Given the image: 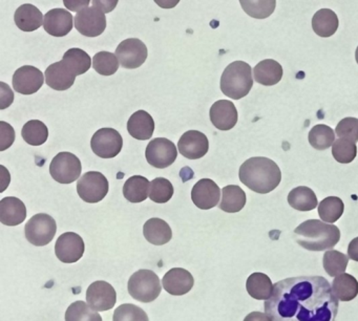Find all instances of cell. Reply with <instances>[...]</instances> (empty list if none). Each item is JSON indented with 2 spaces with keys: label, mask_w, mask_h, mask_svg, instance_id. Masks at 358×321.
Instances as JSON below:
<instances>
[{
  "label": "cell",
  "mask_w": 358,
  "mask_h": 321,
  "mask_svg": "<svg viewBox=\"0 0 358 321\" xmlns=\"http://www.w3.org/2000/svg\"><path fill=\"white\" fill-rule=\"evenodd\" d=\"M339 302L332 285L322 276H297L274 285L264 304L271 321H335Z\"/></svg>",
  "instance_id": "6da1fadb"
},
{
  "label": "cell",
  "mask_w": 358,
  "mask_h": 321,
  "mask_svg": "<svg viewBox=\"0 0 358 321\" xmlns=\"http://www.w3.org/2000/svg\"><path fill=\"white\" fill-rule=\"evenodd\" d=\"M238 178L250 190L266 194L280 185L282 171L278 164L268 157H250L241 166Z\"/></svg>",
  "instance_id": "7a4b0ae2"
},
{
  "label": "cell",
  "mask_w": 358,
  "mask_h": 321,
  "mask_svg": "<svg viewBox=\"0 0 358 321\" xmlns=\"http://www.w3.org/2000/svg\"><path fill=\"white\" fill-rule=\"evenodd\" d=\"M295 241L309 251L332 249L341 239V230L322 220H308L294 230Z\"/></svg>",
  "instance_id": "3957f363"
},
{
  "label": "cell",
  "mask_w": 358,
  "mask_h": 321,
  "mask_svg": "<svg viewBox=\"0 0 358 321\" xmlns=\"http://www.w3.org/2000/svg\"><path fill=\"white\" fill-rule=\"evenodd\" d=\"M252 86V69L244 61L230 63L222 73V92L234 100H240L246 97Z\"/></svg>",
  "instance_id": "277c9868"
},
{
  "label": "cell",
  "mask_w": 358,
  "mask_h": 321,
  "mask_svg": "<svg viewBox=\"0 0 358 321\" xmlns=\"http://www.w3.org/2000/svg\"><path fill=\"white\" fill-rule=\"evenodd\" d=\"M129 293L134 299L150 304L160 296L162 287L158 275L152 270H139L129 280Z\"/></svg>",
  "instance_id": "5b68a950"
},
{
  "label": "cell",
  "mask_w": 358,
  "mask_h": 321,
  "mask_svg": "<svg viewBox=\"0 0 358 321\" xmlns=\"http://www.w3.org/2000/svg\"><path fill=\"white\" fill-rule=\"evenodd\" d=\"M57 232L56 220L49 214L38 213L32 216L24 227V235L29 243L37 247L49 245Z\"/></svg>",
  "instance_id": "8992f818"
},
{
  "label": "cell",
  "mask_w": 358,
  "mask_h": 321,
  "mask_svg": "<svg viewBox=\"0 0 358 321\" xmlns=\"http://www.w3.org/2000/svg\"><path fill=\"white\" fill-rule=\"evenodd\" d=\"M83 165L74 153L59 152L50 165V173L60 184H72L80 178Z\"/></svg>",
  "instance_id": "52a82bcc"
},
{
  "label": "cell",
  "mask_w": 358,
  "mask_h": 321,
  "mask_svg": "<svg viewBox=\"0 0 358 321\" xmlns=\"http://www.w3.org/2000/svg\"><path fill=\"white\" fill-rule=\"evenodd\" d=\"M108 178L98 171H90L83 174L77 183V192L81 199L90 204L99 203L108 195Z\"/></svg>",
  "instance_id": "ba28073f"
},
{
  "label": "cell",
  "mask_w": 358,
  "mask_h": 321,
  "mask_svg": "<svg viewBox=\"0 0 358 321\" xmlns=\"http://www.w3.org/2000/svg\"><path fill=\"white\" fill-rule=\"evenodd\" d=\"M75 27L85 37H97L106 29V13L97 4L83 8L74 18Z\"/></svg>",
  "instance_id": "9c48e42d"
},
{
  "label": "cell",
  "mask_w": 358,
  "mask_h": 321,
  "mask_svg": "<svg viewBox=\"0 0 358 321\" xmlns=\"http://www.w3.org/2000/svg\"><path fill=\"white\" fill-rule=\"evenodd\" d=\"M91 147L98 157L113 159L122 150L123 138L120 132L114 128H101L92 136Z\"/></svg>",
  "instance_id": "30bf717a"
},
{
  "label": "cell",
  "mask_w": 358,
  "mask_h": 321,
  "mask_svg": "<svg viewBox=\"0 0 358 321\" xmlns=\"http://www.w3.org/2000/svg\"><path fill=\"white\" fill-rule=\"evenodd\" d=\"M178 151L176 145L166 138H156L148 143L145 150L146 161L152 167L165 169L175 163Z\"/></svg>",
  "instance_id": "8fae6325"
},
{
  "label": "cell",
  "mask_w": 358,
  "mask_h": 321,
  "mask_svg": "<svg viewBox=\"0 0 358 321\" xmlns=\"http://www.w3.org/2000/svg\"><path fill=\"white\" fill-rule=\"evenodd\" d=\"M116 56L122 67L135 69L141 66L148 56L145 43L137 38L123 40L116 48Z\"/></svg>",
  "instance_id": "7c38bea8"
},
{
  "label": "cell",
  "mask_w": 358,
  "mask_h": 321,
  "mask_svg": "<svg viewBox=\"0 0 358 321\" xmlns=\"http://www.w3.org/2000/svg\"><path fill=\"white\" fill-rule=\"evenodd\" d=\"M85 245L83 237L75 232H66L58 237L55 245V254L60 262L74 264L83 258Z\"/></svg>",
  "instance_id": "4fadbf2b"
},
{
  "label": "cell",
  "mask_w": 358,
  "mask_h": 321,
  "mask_svg": "<svg viewBox=\"0 0 358 321\" xmlns=\"http://www.w3.org/2000/svg\"><path fill=\"white\" fill-rule=\"evenodd\" d=\"M45 78L41 69L32 65H24L14 73L12 83L15 92L29 96L43 87Z\"/></svg>",
  "instance_id": "5bb4252c"
},
{
  "label": "cell",
  "mask_w": 358,
  "mask_h": 321,
  "mask_svg": "<svg viewBox=\"0 0 358 321\" xmlns=\"http://www.w3.org/2000/svg\"><path fill=\"white\" fill-rule=\"evenodd\" d=\"M87 301L98 312L110 310L117 301V293L112 285L106 281H95L87 291Z\"/></svg>",
  "instance_id": "9a60e30c"
},
{
  "label": "cell",
  "mask_w": 358,
  "mask_h": 321,
  "mask_svg": "<svg viewBox=\"0 0 358 321\" xmlns=\"http://www.w3.org/2000/svg\"><path fill=\"white\" fill-rule=\"evenodd\" d=\"M221 189L215 180L202 178L199 180L192 190V199L196 207L202 210H209L219 205Z\"/></svg>",
  "instance_id": "2e32d148"
},
{
  "label": "cell",
  "mask_w": 358,
  "mask_h": 321,
  "mask_svg": "<svg viewBox=\"0 0 358 321\" xmlns=\"http://www.w3.org/2000/svg\"><path fill=\"white\" fill-rule=\"evenodd\" d=\"M178 148L183 157L189 159H198L208 152L209 141L203 132L189 130L180 138Z\"/></svg>",
  "instance_id": "e0dca14e"
},
{
  "label": "cell",
  "mask_w": 358,
  "mask_h": 321,
  "mask_svg": "<svg viewBox=\"0 0 358 321\" xmlns=\"http://www.w3.org/2000/svg\"><path fill=\"white\" fill-rule=\"evenodd\" d=\"M211 123L220 130H230L238 123V115L236 105L228 100H219L213 103L209 111Z\"/></svg>",
  "instance_id": "ac0fdd59"
},
{
  "label": "cell",
  "mask_w": 358,
  "mask_h": 321,
  "mask_svg": "<svg viewBox=\"0 0 358 321\" xmlns=\"http://www.w3.org/2000/svg\"><path fill=\"white\" fill-rule=\"evenodd\" d=\"M162 283L167 293L182 296L192 291L194 279L189 271L183 268H173L164 275Z\"/></svg>",
  "instance_id": "d6986e66"
},
{
  "label": "cell",
  "mask_w": 358,
  "mask_h": 321,
  "mask_svg": "<svg viewBox=\"0 0 358 321\" xmlns=\"http://www.w3.org/2000/svg\"><path fill=\"white\" fill-rule=\"evenodd\" d=\"M74 18L64 8H53L45 14L43 27L45 31L54 37H64L73 29Z\"/></svg>",
  "instance_id": "ffe728a7"
},
{
  "label": "cell",
  "mask_w": 358,
  "mask_h": 321,
  "mask_svg": "<svg viewBox=\"0 0 358 321\" xmlns=\"http://www.w3.org/2000/svg\"><path fill=\"white\" fill-rule=\"evenodd\" d=\"M45 82L55 90H66L74 85L77 76L64 60L53 63L45 73Z\"/></svg>",
  "instance_id": "44dd1931"
},
{
  "label": "cell",
  "mask_w": 358,
  "mask_h": 321,
  "mask_svg": "<svg viewBox=\"0 0 358 321\" xmlns=\"http://www.w3.org/2000/svg\"><path fill=\"white\" fill-rule=\"evenodd\" d=\"M27 208L17 197H3L0 201V222L6 226H18L26 220Z\"/></svg>",
  "instance_id": "7402d4cb"
},
{
  "label": "cell",
  "mask_w": 358,
  "mask_h": 321,
  "mask_svg": "<svg viewBox=\"0 0 358 321\" xmlns=\"http://www.w3.org/2000/svg\"><path fill=\"white\" fill-rule=\"evenodd\" d=\"M127 131L136 140H150L155 131L154 119L148 111H136L127 121Z\"/></svg>",
  "instance_id": "603a6c76"
},
{
  "label": "cell",
  "mask_w": 358,
  "mask_h": 321,
  "mask_svg": "<svg viewBox=\"0 0 358 321\" xmlns=\"http://www.w3.org/2000/svg\"><path fill=\"white\" fill-rule=\"evenodd\" d=\"M14 20L18 29L22 31H34L45 22V17L38 8L33 4L26 3L16 10Z\"/></svg>",
  "instance_id": "cb8c5ba5"
},
{
  "label": "cell",
  "mask_w": 358,
  "mask_h": 321,
  "mask_svg": "<svg viewBox=\"0 0 358 321\" xmlns=\"http://www.w3.org/2000/svg\"><path fill=\"white\" fill-rule=\"evenodd\" d=\"M255 80L264 86H273L282 78V67L273 59H265L253 69Z\"/></svg>",
  "instance_id": "d4e9b609"
},
{
  "label": "cell",
  "mask_w": 358,
  "mask_h": 321,
  "mask_svg": "<svg viewBox=\"0 0 358 321\" xmlns=\"http://www.w3.org/2000/svg\"><path fill=\"white\" fill-rule=\"evenodd\" d=\"M144 237L148 243L155 245H162L171 241L173 231L165 220L152 217L144 224Z\"/></svg>",
  "instance_id": "484cf974"
},
{
  "label": "cell",
  "mask_w": 358,
  "mask_h": 321,
  "mask_svg": "<svg viewBox=\"0 0 358 321\" xmlns=\"http://www.w3.org/2000/svg\"><path fill=\"white\" fill-rule=\"evenodd\" d=\"M338 17L330 8H322L314 14L312 27L320 37L328 38L334 35L338 29Z\"/></svg>",
  "instance_id": "4316f807"
},
{
  "label": "cell",
  "mask_w": 358,
  "mask_h": 321,
  "mask_svg": "<svg viewBox=\"0 0 358 321\" xmlns=\"http://www.w3.org/2000/svg\"><path fill=\"white\" fill-rule=\"evenodd\" d=\"M246 193L238 185H228L222 189L220 209L227 213L240 212L246 205Z\"/></svg>",
  "instance_id": "83f0119b"
},
{
  "label": "cell",
  "mask_w": 358,
  "mask_h": 321,
  "mask_svg": "<svg viewBox=\"0 0 358 321\" xmlns=\"http://www.w3.org/2000/svg\"><path fill=\"white\" fill-rule=\"evenodd\" d=\"M150 183L145 176H134L123 186V195L131 203H141L150 197Z\"/></svg>",
  "instance_id": "f1b7e54d"
},
{
  "label": "cell",
  "mask_w": 358,
  "mask_h": 321,
  "mask_svg": "<svg viewBox=\"0 0 358 321\" xmlns=\"http://www.w3.org/2000/svg\"><path fill=\"white\" fill-rule=\"evenodd\" d=\"M246 289L251 297L266 301L273 294L274 285L268 275L257 272L248 277Z\"/></svg>",
  "instance_id": "f546056e"
},
{
  "label": "cell",
  "mask_w": 358,
  "mask_h": 321,
  "mask_svg": "<svg viewBox=\"0 0 358 321\" xmlns=\"http://www.w3.org/2000/svg\"><path fill=\"white\" fill-rule=\"evenodd\" d=\"M335 297L341 301H351L358 295V281L352 275L343 273L335 277L332 283Z\"/></svg>",
  "instance_id": "4dcf8cb0"
},
{
  "label": "cell",
  "mask_w": 358,
  "mask_h": 321,
  "mask_svg": "<svg viewBox=\"0 0 358 321\" xmlns=\"http://www.w3.org/2000/svg\"><path fill=\"white\" fill-rule=\"evenodd\" d=\"M288 203L293 209L299 211H311L318 205L315 193L309 187L299 186L290 191Z\"/></svg>",
  "instance_id": "1f68e13d"
},
{
  "label": "cell",
  "mask_w": 358,
  "mask_h": 321,
  "mask_svg": "<svg viewBox=\"0 0 358 321\" xmlns=\"http://www.w3.org/2000/svg\"><path fill=\"white\" fill-rule=\"evenodd\" d=\"M22 138L32 146H41L49 138V129L43 122L31 120L24 124L22 130Z\"/></svg>",
  "instance_id": "d6a6232c"
},
{
  "label": "cell",
  "mask_w": 358,
  "mask_h": 321,
  "mask_svg": "<svg viewBox=\"0 0 358 321\" xmlns=\"http://www.w3.org/2000/svg\"><path fill=\"white\" fill-rule=\"evenodd\" d=\"M62 60L68 64V66L74 71L75 75H83L87 73L92 66V60L90 55L81 48H70L64 52Z\"/></svg>",
  "instance_id": "836d02e7"
},
{
  "label": "cell",
  "mask_w": 358,
  "mask_h": 321,
  "mask_svg": "<svg viewBox=\"0 0 358 321\" xmlns=\"http://www.w3.org/2000/svg\"><path fill=\"white\" fill-rule=\"evenodd\" d=\"M345 205L337 197H329L318 204V214L320 220L324 222H333L338 220L343 215Z\"/></svg>",
  "instance_id": "e575fe53"
},
{
  "label": "cell",
  "mask_w": 358,
  "mask_h": 321,
  "mask_svg": "<svg viewBox=\"0 0 358 321\" xmlns=\"http://www.w3.org/2000/svg\"><path fill=\"white\" fill-rule=\"evenodd\" d=\"M335 142V134L332 128L324 124L312 127L309 132V143L317 150H326L333 146Z\"/></svg>",
  "instance_id": "d590c367"
},
{
  "label": "cell",
  "mask_w": 358,
  "mask_h": 321,
  "mask_svg": "<svg viewBox=\"0 0 358 321\" xmlns=\"http://www.w3.org/2000/svg\"><path fill=\"white\" fill-rule=\"evenodd\" d=\"M348 262H349V257L336 250L327 251L322 258L324 271L331 277H336L345 273Z\"/></svg>",
  "instance_id": "8d00e7d4"
},
{
  "label": "cell",
  "mask_w": 358,
  "mask_h": 321,
  "mask_svg": "<svg viewBox=\"0 0 358 321\" xmlns=\"http://www.w3.org/2000/svg\"><path fill=\"white\" fill-rule=\"evenodd\" d=\"M66 321H102L99 313L96 312L85 301L73 302L66 312Z\"/></svg>",
  "instance_id": "74e56055"
},
{
  "label": "cell",
  "mask_w": 358,
  "mask_h": 321,
  "mask_svg": "<svg viewBox=\"0 0 358 321\" xmlns=\"http://www.w3.org/2000/svg\"><path fill=\"white\" fill-rule=\"evenodd\" d=\"M119 60L116 55L110 52H99L94 56L93 67L102 76H112L119 69Z\"/></svg>",
  "instance_id": "f35d334b"
},
{
  "label": "cell",
  "mask_w": 358,
  "mask_h": 321,
  "mask_svg": "<svg viewBox=\"0 0 358 321\" xmlns=\"http://www.w3.org/2000/svg\"><path fill=\"white\" fill-rule=\"evenodd\" d=\"M173 192V184L167 178H157L150 183V199L155 203H167L171 201Z\"/></svg>",
  "instance_id": "ab89813d"
},
{
  "label": "cell",
  "mask_w": 358,
  "mask_h": 321,
  "mask_svg": "<svg viewBox=\"0 0 358 321\" xmlns=\"http://www.w3.org/2000/svg\"><path fill=\"white\" fill-rule=\"evenodd\" d=\"M332 155L335 161L341 164H349L357 155V146L352 141L338 138L332 146Z\"/></svg>",
  "instance_id": "60d3db41"
},
{
  "label": "cell",
  "mask_w": 358,
  "mask_h": 321,
  "mask_svg": "<svg viewBox=\"0 0 358 321\" xmlns=\"http://www.w3.org/2000/svg\"><path fill=\"white\" fill-rule=\"evenodd\" d=\"M113 321H150L145 311L133 304H121L115 310Z\"/></svg>",
  "instance_id": "b9f144b4"
},
{
  "label": "cell",
  "mask_w": 358,
  "mask_h": 321,
  "mask_svg": "<svg viewBox=\"0 0 358 321\" xmlns=\"http://www.w3.org/2000/svg\"><path fill=\"white\" fill-rule=\"evenodd\" d=\"M241 6L249 16L257 19H264L269 17L275 8L276 1H244L241 0Z\"/></svg>",
  "instance_id": "7bdbcfd3"
},
{
  "label": "cell",
  "mask_w": 358,
  "mask_h": 321,
  "mask_svg": "<svg viewBox=\"0 0 358 321\" xmlns=\"http://www.w3.org/2000/svg\"><path fill=\"white\" fill-rule=\"evenodd\" d=\"M337 136L339 138H345V140L357 142L358 141V119L356 117H345L337 124L335 128Z\"/></svg>",
  "instance_id": "ee69618b"
},
{
  "label": "cell",
  "mask_w": 358,
  "mask_h": 321,
  "mask_svg": "<svg viewBox=\"0 0 358 321\" xmlns=\"http://www.w3.org/2000/svg\"><path fill=\"white\" fill-rule=\"evenodd\" d=\"M15 141V131L10 124L0 122V150L10 148Z\"/></svg>",
  "instance_id": "f6af8a7d"
},
{
  "label": "cell",
  "mask_w": 358,
  "mask_h": 321,
  "mask_svg": "<svg viewBox=\"0 0 358 321\" xmlns=\"http://www.w3.org/2000/svg\"><path fill=\"white\" fill-rule=\"evenodd\" d=\"M0 109H5L13 103L14 94L11 88L5 82H0Z\"/></svg>",
  "instance_id": "bcb514c9"
},
{
  "label": "cell",
  "mask_w": 358,
  "mask_h": 321,
  "mask_svg": "<svg viewBox=\"0 0 358 321\" xmlns=\"http://www.w3.org/2000/svg\"><path fill=\"white\" fill-rule=\"evenodd\" d=\"M64 6L70 8V10H75V12H76V10L80 12L83 8H89L90 1L89 0H83V1H70V0L68 1V0H66V1H64Z\"/></svg>",
  "instance_id": "7dc6e473"
},
{
  "label": "cell",
  "mask_w": 358,
  "mask_h": 321,
  "mask_svg": "<svg viewBox=\"0 0 358 321\" xmlns=\"http://www.w3.org/2000/svg\"><path fill=\"white\" fill-rule=\"evenodd\" d=\"M348 257L358 262V237L352 239L348 247Z\"/></svg>",
  "instance_id": "c3c4849f"
},
{
  "label": "cell",
  "mask_w": 358,
  "mask_h": 321,
  "mask_svg": "<svg viewBox=\"0 0 358 321\" xmlns=\"http://www.w3.org/2000/svg\"><path fill=\"white\" fill-rule=\"evenodd\" d=\"M244 321H271L265 313L252 312L245 317Z\"/></svg>",
  "instance_id": "681fc988"
},
{
  "label": "cell",
  "mask_w": 358,
  "mask_h": 321,
  "mask_svg": "<svg viewBox=\"0 0 358 321\" xmlns=\"http://www.w3.org/2000/svg\"><path fill=\"white\" fill-rule=\"evenodd\" d=\"M117 0H115V1H93L94 4H97V6H99L100 8L103 10L104 13H110L112 12L113 10H114L115 6H116L117 4Z\"/></svg>",
  "instance_id": "f907efd6"
},
{
  "label": "cell",
  "mask_w": 358,
  "mask_h": 321,
  "mask_svg": "<svg viewBox=\"0 0 358 321\" xmlns=\"http://www.w3.org/2000/svg\"><path fill=\"white\" fill-rule=\"evenodd\" d=\"M355 59H356V62H357V64H358V46H357V48H356Z\"/></svg>",
  "instance_id": "816d5d0a"
}]
</instances>
